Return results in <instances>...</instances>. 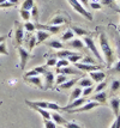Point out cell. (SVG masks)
<instances>
[{
	"label": "cell",
	"mask_w": 120,
	"mask_h": 128,
	"mask_svg": "<svg viewBox=\"0 0 120 128\" xmlns=\"http://www.w3.org/2000/svg\"><path fill=\"white\" fill-rule=\"evenodd\" d=\"M98 42H100V48L103 53V60L106 62V65L108 68H110V65L114 62V52L113 48L109 43V40L107 35L104 32H101L98 36Z\"/></svg>",
	"instance_id": "6da1fadb"
},
{
	"label": "cell",
	"mask_w": 120,
	"mask_h": 128,
	"mask_svg": "<svg viewBox=\"0 0 120 128\" xmlns=\"http://www.w3.org/2000/svg\"><path fill=\"white\" fill-rule=\"evenodd\" d=\"M25 104L27 106H40L42 109H47V110H53V112H59L63 110V106H60L57 103L53 102H43V100H37V102H33V100H25Z\"/></svg>",
	"instance_id": "7a4b0ae2"
},
{
	"label": "cell",
	"mask_w": 120,
	"mask_h": 128,
	"mask_svg": "<svg viewBox=\"0 0 120 128\" xmlns=\"http://www.w3.org/2000/svg\"><path fill=\"white\" fill-rule=\"evenodd\" d=\"M83 42H84V44H85V47L88 48L89 50H91V53L95 55V58H96L97 62L100 64L101 62V65H102L103 62H104V60H103V58L101 56V54H100V52H98V49H97L96 44H95V42H94V40H92L91 36H85L84 38H83Z\"/></svg>",
	"instance_id": "3957f363"
},
{
	"label": "cell",
	"mask_w": 120,
	"mask_h": 128,
	"mask_svg": "<svg viewBox=\"0 0 120 128\" xmlns=\"http://www.w3.org/2000/svg\"><path fill=\"white\" fill-rule=\"evenodd\" d=\"M67 1H69V4L72 6V8H73L76 12H78L79 14H82V16L84 17V18H86L88 20H92V14L80 4L78 0H67Z\"/></svg>",
	"instance_id": "277c9868"
},
{
	"label": "cell",
	"mask_w": 120,
	"mask_h": 128,
	"mask_svg": "<svg viewBox=\"0 0 120 128\" xmlns=\"http://www.w3.org/2000/svg\"><path fill=\"white\" fill-rule=\"evenodd\" d=\"M24 41V28L23 24L16 22L15 23V37H13V43L17 46H21Z\"/></svg>",
	"instance_id": "5b68a950"
},
{
	"label": "cell",
	"mask_w": 120,
	"mask_h": 128,
	"mask_svg": "<svg viewBox=\"0 0 120 128\" xmlns=\"http://www.w3.org/2000/svg\"><path fill=\"white\" fill-rule=\"evenodd\" d=\"M101 104L100 103H97V102H95V100H88V102H85L83 106H78V108H76V109H72V110H69V112H89V110H92V109H95V108H97V106H100Z\"/></svg>",
	"instance_id": "8992f818"
},
{
	"label": "cell",
	"mask_w": 120,
	"mask_h": 128,
	"mask_svg": "<svg viewBox=\"0 0 120 128\" xmlns=\"http://www.w3.org/2000/svg\"><path fill=\"white\" fill-rule=\"evenodd\" d=\"M18 54H19V59H21V68L22 70H24L25 68V66H27V64H28L29 59L31 58V54L29 53L27 49H24L22 46H18Z\"/></svg>",
	"instance_id": "52a82bcc"
},
{
	"label": "cell",
	"mask_w": 120,
	"mask_h": 128,
	"mask_svg": "<svg viewBox=\"0 0 120 128\" xmlns=\"http://www.w3.org/2000/svg\"><path fill=\"white\" fill-rule=\"evenodd\" d=\"M76 68H78L82 72H91V71H97V70H101L102 65L96 64V65H89V64H82V62H76L73 64Z\"/></svg>",
	"instance_id": "ba28073f"
},
{
	"label": "cell",
	"mask_w": 120,
	"mask_h": 128,
	"mask_svg": "<svg viewBox=\"0 0 120 128\" xmlns=\"http://www.w3.org/2000/svg\"><path fill=\"white\" fill-rule=\"evenodd\" d=\"M36 30H45L49 34H58L61 30V25H49V24H40V23H35Z\"/></svg>",
	"instance_id": "9c48e42d"
},
{
	"label": "cell",
	"mask_w": 120,
	"mask_h": 128,
	"mask_svg": "<svg viewBox=\"0 0 120 128\" xmlns=\"http://www.w3.org/2000/svg\"><path fill=\"white\" fill-rule=\"evenodd\" d=\"M57 72L58 74H64V76H82L83 72L79 71L78 68H76V67H60V68H57Z\"/></svg>",
	"instance_id": "30bf717a"
},
{
	"label": "cell",
	"mask_w": 120,
	"mask_h": 128,
	"mask_svg": "<svg viewBox=\"0 0 120 128\" xmlns=\"http://www.w3.org/2000/svg\"><path fill=\"white\" fill-rule=\"evenodd\" d=\"M89 98H85V97H79V98H77V100H72V102H70L67 106H63V110L65 112H69V110H72V109H76V108H78V106H83L85 102H88Z\"/></svg>",
	"instance_id": "8fae6325"
},
{
	"label": "cell",
	"mask_w": 120,
	"mask_h": 128,
	"mask_svg": "<svg viewBox=\"0 0 120 128\" xmlns=\"http://www.w3.org/2000/svg\"><path fill=\"white\" fill-rule=\"evenodd\" d=\"M43 76H45V86H43V90L53 89V84H54V80H55L54 73L52 71H47Z\"/></svg>",
	"instance_id": "7c38bea8"
},
{
	"label": "cell",
	"mask_w": 120,
	"mask_h": 128,
	"mask_svg": "<svg viewBox=\"0 0 120 128\" xmlns=\"http://www.w3.org/2000/svg\"><path fill=\"white\" fill-rule=\"evenodd\" d=\"M24 82H27L29 84H33L35 86H37L40 90H43V84H42V79L41 76H35V77H23Z\"/></svg>",
	"instance_id": "4fadbf2b"
},
{
	"label": "cell",
	"mask_w": 120,
	"mask_h": 128,
	"mask_svg": "<svg viewBox=\"0 0 120 128\" xmlns=\"http://www.w3.org/2000/svg\"><path fill=\"white\" fill-rule=\"evenodd\" d=\"M89 76L91 77L92 82H96V83H101L106 78V73L102 72L101 70H97V71H91V72H88Z\"/></svg>",
	"instance_id": "5bb4252c"
},
{
	"label": "cell",
	"mask_w": 120,
	"mask_h": 128,
	"mask_svg": "<svg viewBox=\"0 0 120 128\" xmlns=\"http://www.w3.org/2000/svg\"><path fill=\"white\" fill-rule=\"evenodd\" d=\"M52 34L47 32L45 30H36V44H41L42 42H45L47 38H49Z\"/></svg>",
	"instance_id": "9a60e30c"
},
{
	"label": "cell",
	"mask_w": 120,
	"mask_h": 128,
	"mask_svg": "<svg viewBox=\"0 0 120 128\" xmlns=\"http://www.w3.org/2000/svg\"><path fill=\"white\" fill-rule=\"evenodd\" d=\"M69 47H71L72 49H77V50H83L84 48H86L85 44H84V42L79 38H74V40H71L69 41V43H67Z\"/></svg>",
	"instance_id": "2e32d148"
},
{
	"label": "cell",
	"mask_w": 120,
	"mask_h": 128,
	"mask_svg": "<svg viewBox=\"0 0 120 128\" xmlns=\"http://www.w3.org/2000/svg\"><path fill=\"white\" fill-rule=\"evenodd\" d=\"M79 76L77 77V78H73V79H67L66 82H64L63 84H60V85H58L59 88H58V90H67V89H71L72 86H74L76 84H77V82L79 80Z\"/></svg>",
	"instance_id": "e0dca14e"
},
{
	"label": "cell",
	"mask_w": 120,
	"mask_h": 128,
	"mask_svg": "<svg viewBox=\"0 0 120 128\" xmlns=\"http://www.w3.org/2000/svg\"><path fill=\"white\" fill-rule=\"evenodd\" d=\"M109 106L112 108V110L114 112V115H119L120 114V98L119 97H113L109 100Z\"/></svg>",
	"instance_id": "ac0fdd59"
},
{
	"label": "cell",
	"mask_w": 120,
	"mask_h": 128,
	"mask_svg": "<svg viewBox=\"0 0 120 128\" xmlns=\"http://www.w3.org/2000/svg\"><path fill=\"white\" fill-rule=\"evenodd\" d=\"M89 100H95V102L100 103V104H104V103H106V100H107V94H106L104 91L96 92V95L91 96Z\"/></svg>",
	"instance_id": "d6986e66"
},
{
	"label": "cell",
	"mask_w": 120,
	"mask_h": 128,
	"mask_svg": "<svg viewBox=\"0 0 120 128\" xmlns=\"http://www.w3.org/2000/svg\"><path fill=\"white\" fill-rule=\"evenodd\" d=\"M29 106V108H31V109H34L35 112H39L41 116H42V118H43V120H49V118H51V112H48L47 109H42V108H40V106Z\"/></svg>",
	"instance_id": "ffe728a7"
},
{
	"label": "cell",
	"mask_w": 120,
	"mask_h": 128,
	"mask_svg": "<svg viewBox=\"0 0 120 128\" xmlns=\"http://www.w3.org/2000/svg\"><path fill=\"white\" fill-rule=\"evenodd\" d=\"M51 118L55 123H57V124H63V126H64L65 123L67 122V120H66V118H64V117L61 116L59 112H52V114H51Z\"/></svg>",
	"instance_id": "44dd1931"
},
{
	"label": "cell",
	"mask_w": 120,
	"mask_h": 128,
	"mask_svg": "<svg viewBox=\"0 0 120 128\" xmlns=\"http://www.w3.org/2000/svg\"><path fill=\"white\" fill-rule=\"evenodd\" d=\"M77 54L76 52H71V50H66V49H60L59 52H57L54 54V58H60V59H67L69 56L74 55Z\"/></svg>",
	"instance_id": "7402d4cb"
},
{
	"label": "cell",
	"mask_w": 120,
	"mask_h": 128,
	"mask_svg": "<svg viewBox=\"0 0 120 128\" xmlns=\"http://www.w3.org/2000/svg\"><path fill=\"white\" fill-rule=\"evenodd\" d=\"M67 20H69V19H67L65 16L59 14V16H55L51 22H49V25H61V24H64V23H66Z\"/></svg>",
	"instance_id": "603a6c76"
},
{
	"label": "cell",
	"mask_w": 120,
	"mask_h": 128,
	"mask_svg": "<svg viewBox=\"0 0 120 128\" xmlns=\"http://www.w3.org/2000/svg\"><path fill=\"white\" fill-rule=\"evenodd\" d=\"M48 47H51V48H53V49H64V44L60 42V41H58V40H52V41H48L46 43Z\"/></svg>",
	"instance_id": "cb8c5ba5"
},
{
	"label": "cell",
	"mask_w": 120,
	"mask_h": 128,
	"mask_svg": "<svg viewBox=\"0 0 120 128\" xmlns=\"http://www.w3.org/2000/svg\"><path fill=\"white\" fill-rule=\"evenodd\" d=\"M71 29H72L74 35H77V36H88V35H90V32L88 30L80 28V26H72Z\"/></svg>",
	"instance_id": "d4e9b609"
},
{
	"label": "cell",
	"mask_w": 120,
	"mask_h": 128,
	"mask_svg": "<svg viewBox=\"0 0 120 128\" xmlns=\"http://www.w3.org/2000/svg\"><path fill=\"white\" fill-rule=\"evenodd\" d=\"M79 97H82V88L77 86V88H74V89L72 90V92H71V96H70V102L77 100V98H79Z\"/></svg>",
	"instance_id": "484cf974"
},
{
	"label": "cell",
	"mask_w": 120,
	"mask_h": 128,
	"mask_svg": "<svg viewBox=\"0 0 120 128\" xmlns=\"http://www.w3.org/2000/svg\"><path fill=\"white\" fill-rule=\"evenodd\" d=\"M78 86L82 88V89H84V88H88V86H94V84H92V80L89 78H83V79H79L78 82Z\"/></svg>",
	"instance_id": "4316f807"
},
{
	"label": "cell",
	"mask_w": 120,
	"mask_h": 128,
	"mask_svg": "<svg viewBox=\"0 0 120 128\" xmlns=\"http://www.w3.org/2000/svg\"><path fill=\"white\" fill-rule=\"evenodd\" d=\"M72 38H74V34L71 29H67V30L63 34V36H61V40L65 41V42H69V41H71Z\"/></svg>",
	"instance_id": "83f0119b"
},
{
	"label": "cell",
	"mask_w": 120,
	"mask_h": 128,
	"mask_svg": "<svg viewBox=\"0 0 120 128\" xmlns=\"http://www.w3.org/2000/svg\"><path fill=\"white\" fill-rule=\"evenodd\" d=\"M23 28H24V30H27L28 32H34V31H36L35 23H31V22H29V20L23 23Z\"/></svg>",
	"instance_id": "f1b7e54d"
},
{
	"label": "cell",
	"mask_w": 120,
	"mask_h": 128,
	"mask_svg": "<svg viewBox=\"0 0 120 128\" xmlns=\"http://www.w3.org/2000/svg\"><path fill=\"white\" fill-rule=\"evenodd\" d=\"M34 6H35L34 0H24L23 4H22L21 10H28V11H30V10L34 7Z\"/></svg>",
	"instance_id": "f546056e"
},
{
	"label": "cell",
	"mask_w": 120,
	"mask_h": 128,
	"mask_svg": "<svg viewBox=\"0 0 120 128\" xmlns=\"http://www.w3.org/2000/svg\"><path fill=\"white\" fill-rule=\"evenodd\" d=\"M119 90H120V80L114 79V80L112 82V84H110V92H112V94H116Z\"/></svg>",
	"instance_id": "4dcf8cb0"
},
{
	"label": "cell",
	"mask_w": 120,
	"mask_h": 128,
	"mask_svg": "<svg viewBox=\"0 0 120 128\" xmlns=\"http://www.w3.org/2000/svg\"><path fill=\"white\" fill-rule=\"evenodd\" d=\"M69 79L67 76H64V74H58L55 76V80H54V84L55 85H60V84H63L64 82H66Z\"/></svg>",
	"instance_id": "1f68e13d"
},
{
	"label": "cell",
	"mask_w": 120,
	"mask_h": 128,
	"mask_svg": "<svg viewBox=\"0 0 120 128\" xmlns=\"http://www.w3.org/2000/svg\"><path fill=\"white\" fill-rule=\"evenodd\" d=\"M19 14H21V17H22V19L24 22H28L29 19L31 18L30 11H28V10H19Z\"/></svg>",
	"instance_id": "d6a6232c"
},
{
	"label": "cell",
	"mask_w": 120,
	"mask_h": 128,
	"mask_svg": "<svg viewBox=\"0 0 120 128\" xmlns=\"http://www.w3.org/2000/svg\"><path fill=\"white\" fill-rule=\"evenodd\" d=\"M92 91H94V86H88V88H84V89L82 90V96H83V97H85V98H89V96L92 94Z\"/></svg>",
	"instance_id": "836d02e7"
},
{
	"label": "cell",
	"mask_w": 120,
	"mask_h": 128,
	"mask_svg": "<svg viewBox=\"0 0 120 128\" xmlns=\"http://www.w3.org/2000/svg\"><path fill=\"white\" fill-rule=\"evenodd\" d=\"M82 64H89V65H96L97 61L91 58V56H84V58H82Z\"/></svg>",
	"instance_id": "e575fe53"
},
{
	"label": "cell",
	"mask_w": 120,
	"mask_h": 128,
	"mask_svg": "<svg viewBox=\"0 0 120 128\" xmlns=\"http://www.w3.org/2000/svg\"><path fill=\"white\" fill-rule=\"evenodd\" d=\"M82 58H83L82 54H78V53H77V54H74V55L69 56V58H67V60H69L71 64H76V62H78L79 60H82Z\"/></svg>",
	"instance_id": "d590c367"
},
{
	"label": "cell",
	"mask_w": 120,
	"mask_h": 128,
	"mask_svg": "<svg viewBox=\"0 0 120 128\" xmlns=\"http://www.w3.org/2000/svg\"><path fill=\"white\" fill-rule=\"evenodd\" d=\"M70 65V61L67 59H60V60H58L57 64H55V67L57 68H60V67H66Z\"/></svg>",
	"instance_id": "8d00e7d4"
},
{
	"label": "cell",
	"mask_w": 120,
	"mask_h": 128,
	"mask_svg": "<svg viewBox=\"0 0 120 128\" xmlns=\"http://www.w3.org/2000/svg\"><path fill=\"white\" fill-rule=\"evenodd\" d=\"M43 123H45V128H57V123L54 122L52 118L43 120Z\"/></svg>",
	"instance_id": "74e56055"
},
{
	"label": "cell",
	"mask_w": 120,
	"mask_h": 128,
	"mask_svg": "<svg viewBox=\"0 0 120 128\" xmlns=\"http://www.w3.org/2000/svg\"><path fill=\"white\" fill-rule=\"evenodd\" d=\"M35 46H36V36H30V38H29V42H28V49L29 50H33Z\"/></svg>",
	"instance_id": "f35d334b"
},
{
	"label": "cell",
	"mask_w": 120,
	"mask_h": 128,
	"mask_svg": "<svg viewBox=\"0 0 120 128\" xmlns=\"http://www.w3.org/2000/svg\"><path fill=\"white\" fill-rule=\"evenodd\" d=\"M106 88H107V83L103 80V82H101V83H98V85H97L94 90H95V92H101V91H103Z\"/></svg>",
	"instance_id": "ab89813d"
},
{
	"label": "cell",
	"mask_w": 120,
	"mask_h": 128,
	"mask_svg": "<svg viewBox=\"0 0 120 128\" xmlns=\"http://www.w3.org/2000/svg\"><path fill=\"white\" fill-rule=\"evenodd\" d=\"M30 14H31V17L35 19V22L37 23V20H39V10H37V7L36 6H34L31 10H30Z\"/></svg>",
	"instance_id": "60d3db41"
},
{
	"label": "cell",
	"mask_w": 120,
	"mask_h": 128,
	"mask_svg": "<svg viewBox=\"0 0 120 128\" xmlns=\"http://www.w3.org/2000/svg\"><path fill=\"white\" fill-rule=\"evenodd\" d=\"M0 55H9L7 47H6V42H1V43H0Z\"/></svg>",
	"instance_id": "b9f144b4"
},
{
	"label": "cell",
	"mask_w": 120,
	"mask_h": 128,
	"mask_svg": "<svg viewBox=\"0 0 120 128\" xmlns=\"http://www.w3.org/2000/svg\"><path fill=\"white\" fill-rule=\"evenodd\" d=\"M57 58H54V56H52V58H48L47 59V62H46V66L47 67H53L55 66V64H57Z\"/></svg>",
	"instance_id": "7bdbcfd3"
},
{
	"label": "cell",
	"mask_w": 120,
	"mask_h": 128,
	"mask_svg": "<svg viewBox=\"0 0 120 128\" xmlns=\"http://www.w3.org/2000/svg\"><path fill=\"white\" fill-rule=\"evenodd\" d=\"M35 70L37 71V73L40 74V76H42V74H45V73L48 71V67L45 65V66H37V67H35Z\"/></svg>",
	"instance_id": "ee69618b"
},
{
	"label": "cell",
	"mask_w": 120,
	"mask_h": 128,
	"mask_svg": "<svg viewBox=\"0 0 120 128\" xmlns=\"http://www.w3.org/2000/svg\"><path fill=\"white\" fill-rule=\"evenodd\" d=\"M64 127L65 128H83L80 124H78V123H76V122H67L64 124Z\"/></svg>",
	"instance_id": "f6af8a7d"
},
{
	"label": "cell",
	"mask_w": 120,
	"mask_h": 128,
	"mask_svg": "<svg viewBox=\"0 0 120 128\" xmlns=\"http://www.w3.org/2000/svg\"><path fill=\"white\" fill-rule=\"evenodd\" d=\"M89 7H91L92 10H101L102 8V5L100 4V2H97V1H92L89 4Z\"/></svg>",
	"instance_id": "bcb514c9"
},
{
	"label": "cell",
	"mask_w": 120,
	"mask_h": 128,
	"mask_svg": "<svg viewBox=\"0 0 120 128\" xmlns=\"http://www.w3.org/2000/svg\"><path fill=\"white\" fill-rule=\"evenodd\" d=\"M110 128H120V114H119V115H116V116H115L114 122L112 123V126H110Z\"/></svg>",
	"instance_id": "7dc6e473"
},
{
	"label": "cell",
	"mask_w": 120,
	"mask_h": 128,
	"mask_svg": "<svg viewBox=\"0 0 120 128\" xmlns=\"http://www.w3.org/2000/svg\"><path fill=\"white\" fill-rule=\"evenodd\" d=\"M112 72L120 74V60H119V61H116L114 64V66H113V68H112Z\"/></svg>",
	"instance_id": "c3c4849f"
},
{
	"label": "cell",
	"mask_w": 120,
	"mask_h": 128,
	"mask_svg": "<svg viewBox=\"0 0 120 128\" xmlns=\"http://www.w3.org/2000/svg\"><path fill=\"white\" fill-rule=\"evenodd\" d=\"M35 76H40V74H39L37 71L34 68V70H31V71H29V72L25 73V76H24V77H35Z\"/></svg>",
	"instance_id": "681fc988"
},
{
	"label": "cell",
	"mask_w": 120,
	"mask_h": 128,
	"mask_svg": "<svg viewBox=\"0 0 120 128\" xmlns=\"http://www.w3.org/2000/svg\"><path fill=\"white\" fill-rule=\"evenodd\" d=\"M80 4L83 6H86V7H89V2H88V0H78Z\"/></svg>",
	"instance_id": "f907efd6"
},
{
	"label": "cell",
	"mask_w": 120,
	"mask_h": 128,
	"mask_svg": "<svg viewBox=\"0 0 120 128\" xmlns=\"http://www.w3.org/2000/svg\"><path fill=\"white\" fill-rule=\"evenodd\" d=\"M6 38H7V36H0V43L1 42H5Z\"/></svg>",
	"instance_id": "816d5d0a"
},
{
	"label": "cell",
	"mask_w": 120,
	"mask_h": 128,
	"mask_svg": "<svg viewBox=\"0 0 120 128\" xmlns=\"http://www.w3.org/2000/svg\"><path fill=\"white\" fill-rule=\"evenodd\" d=\"M7 1H10V2L15 4V5H17V4H18V0H7Z\"/></svg>",
	"instance_id": "f5cc1de1"
},
{
	"label": "cell",
	"mask_w": 120,
	"mask_h": 128,
	"mask_svg": "<svg viewBox=\"0 0 120 128\" xmlns=\"http://www.w3.org/2000/svg\"><path fill=\"white\" fill-rule=\"evenodd\" d=\"M5 1H7V0H0V4H1V2H5Z\"/></svg>",
	"instance_id": "db71d44e"
},
{
	"label": "cell",
	"mask_w": 120,
	"mask_h": 128,
	"mask_svg": "<svg viewBox=\"0 0 120 128\" xmlns=\"http://www.w3.org/2000/svg\"><path fill=\"white\" fill-rule=\"evenodd\" d=\"M0 104H3V102H1V100H0Z\"/></svg>",
	"instance_id": "11a10c76"
},
{
	"label": "cell",
	"mask_w": 120,
	"mask_h": 128,
	"mask_svg": "<svg viewBox=\"0 0 120 128\" xmlns=\"http://www.w3.org/2000/svg\"><path fill=\"white\" fill-rule=\"evenodd\" d=\"M118 28H119V30H120V24H119V26H118Z\"/></svg>",
	"instance_id": "9f6ffc18"
},
{
	"label": "cell",
	"mask_w": 120,
	"mask_h": 128,
	"mask_svg": "<svg viewBox=\"0 0 120 128\" xmlns=\"http://www.w3.org/2000/svg\"><path fill=\"white\" fill-rule=\"evenodd\" d=\"M118 12H120V6H119V11H118Z\"/></svg>",
	"instance_id": "6f0895ef"
},
{
	"label": "cell",
	"mask_w": 120,
	"mask_h": 128,
	"mask_svg": "<svg viewBox=\"0 0 120 128\" xmlns=\"http://www.w3.org/2000/svg\"><path fill=\"white\" fill-rule=\"evenodd\" d=\"M60 128H63V127H60Z\"/></svg>",
	"instance_id": "680465c9"
}]
</instances>
